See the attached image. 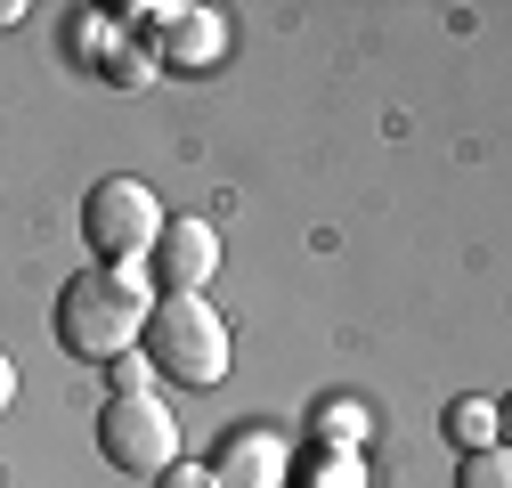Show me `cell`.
Instances as JSON below:
<instances>
[{
    "instance_id": "obj_1",
    "label": "cell",
    "mask_w": 512,
    "mask_h": 488,
    "mask_svg": "<svg viewBox=\"0 0 512 488\" xmlns=\"http://www.w3.org/2000/svg\"><path fill=\"white\" fill-rule=\"evenodd\" d=\"M147 310H155V285L147 277H131V269H74L66 293H57V350L114 366V358L139 350Z\"/></svg>"
},
{
    "instance_id": "obj_7",
    "label": "cell",
    "mask_w": 512,
    "mask_h": 488,
    "mask_svg": "<svg viewBox=\"0 0 512 488\" xmlns=\"http://www.w3.org/2000/svg\"><path fill=\"white\" fill-rule=\"evenodd\" d=\"M447 440L456 448H496V399H456L447 407Z\"/></svg>"
},
{
    "instance_id": "obj_9",
    "label": "cell",
    "mask_w": 512,
    "mask_h": 488,
    "mask_svg": "<svg viewBox=\"0 0 512 488\" xmlns=\"http://www.w3.org/2000/svg\"><path fill=\"white\" fill-rule=\"evenodd\" d=\"M155 488H220V480H212V464H187V456H179V464L155 472Z\"/></svg>"
},
{
    "instance_id": "obj_12",
    "label": "cell",
    "mask_w": 512,
    "mask_h": 488,
    "mask_svg": "<svg viewBox=\"0 0 512 488\" xmlns=\"http://www.w3.org/2000/svg\"><path fill=\"white\" fill-rule=\"evenodd\" d=\"M25 25V0H0V33H17Z\"/></svg>"
},
{
    "instance_id": "obj_10",
    "label": "cell",
    "mask_w": 512,
    "mask_h": 488,
    "mask_svg": "<svg viewBox=\"0 0 512 488\" xmlns=\"http://www.w3.org/2000/svg\"><path fill=\"white\" fill-rule=\"evenodd\" d=\"M114 391H147V358H114Z\"/></svg>"
},
{
    "instance_id": "obj_4",
    "label": "cell",
    "mask_w": 512,
    "mask_h": 488,
    "mask_svg": "<svg viewBox=\"0 0 512 488\" xmlns=\"http://www.w3.org/2000/svg\"><path fill=\"white\" fill-rule=\"evenodd\" d=\"M98 456L114 472H139L155 480L163 464H179V415L155 399V391H114L98 407Z\"/></svg>"
},
{
    "instance_id": "obj_6",
    "label": "cell",
    "mask_w": 512,
    "mask_h": 488,
    "mask_svg": "<svg viewBox=\"0 0 512 488\" xmlns=\"http://www.w3.org/2000/svg\"><path fill=\"white\" fill-rule=\"evenodd\" d=\"M277 472H285V448H277L269 432H236V440L212 456V480H220V488H269Z\"/></svg>"
},
{
    "instance_id": "obj_2",
    "label": "cell",
    "mask_w": 512,
    "mask_h": 488,
    "mask_svg": "<svg viewBox=\"0 0 512 488\" xmlns=\"http://www.w3.org/2000/svg\"><path fill=\"white\" fill-rule=\"evenodd\" d=\"M147 358L163 366L171 383L212 391V383H228V366H236V350H228V318L212 310L204 293H163L155 310H147Z\"/></svg>"
},
{
    "instance_id": "obj_3",
    "label": "cell",
    "mask_w": 512,
    "mask_h": 488,
    "mask_svg": "<svg viewBox=\"0 0 512 488\" xmlns=\"http://www.w3.org/2000/svg\"><path fill=\"white\" fill-rule=\"evenodd\" d=\"M163 220H171V212L155 204V188H147V179H131V171L98 179V188H90V204H82V236H90L98 269H139V261L155 253Z\"/></svg>"
},
{
    "instance_id": "obj_11",
    "label": "cell",
    "mask_w": 512,
    "mask_h": 488,
    "mask_svg": "<svg viewBox=\"0 0 512 488\" xmlns=\"http://www.w3.org/2000/svg\"><path fill=\"white\" fill-rule=\"evenodd\" d=\"M9 399H17V366H9V350H0V415H9Z\"/></svg>"
},
{
    "instance_id": "obj_8",
    "label": "cell",
    "mask_w": 512,
    "mask_h": 488,
    "mask_svg": "<svg viewBox=\"0 0 512 488\" xmlns=\"http://www.w3.org/2000/svg\"><path fill=\"white\" fill-rule=\"evenodd\" d=\"M456 488H512L504 448H472V456H464V472H456Z\"/></svg>"
},
{
    "instance_id": "obj_5",
    "label": "cell",
    "mask_w": 512,
    "mask_h": 488,
    "mask_svg": "<svg viewBox=\"0 0 512 488\" xmlns=\"http://www.w3.org/2000/svg\"><path fill=\"white\" fill-rule=\"evenodd\" d=\"M147 261H155L147 285H163V293H204V285L220 277V228H212L204 212H171Z\"/></svg>"
}]
</instances>
